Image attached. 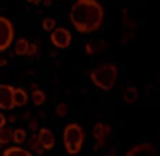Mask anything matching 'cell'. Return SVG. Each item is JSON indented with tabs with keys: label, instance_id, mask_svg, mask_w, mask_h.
I'll return each mask as SVG.
<instances>
[{
	"label": "cell",
	"instance_id": "6da1fadb",
	"mask_svg": "<svg viewBox=\"0 0 160 156\" xmlns=\"http://www.w3.org/2000/svg\"><path fill=\"white\" fill-rule=\"evenodd\" d=\"M69 20L79 34H93L101 29L105 8L98 0H76L69 10Z\"/></svg>",
	"mask_w": 160,
	"mask_h": 156
},
{
	"label": "cell",
	"instance_id": "7a4b0ae2",
	"mask_svg": "<svg viewBox=\"0 0 160 156\" xmlns=\"http://www.w3.org/2000/svg\"><path fill=\"white\" fill-rule=\"evenodd\" d=\"M120 77V71L113 62H103L89 72V79L96 87L103 91H111L116 86Z\"/></svg>",
	"mask_w": 160,
	"mask_h": 156
},
{
	"label": "cell",
	"instance_id": "3957f363",
	"mask_svg": "<svg viewBox=\"0 0 160 156\" xmlns=\"http://www.w3.org/2000/svg\"><path fill=\"white\" fill-rule=\"evenodd\" d=\"M62 144L69 156H78L84 144V129L78 123H69L62 129Z\"/></svg>",
	"mask_w": 160,
	"mask_h": 156
},
{
	"label": "cell",
	"instance_id": "277c9868",
	"mask_svg": "<svg viewBox=\"0 0 160 156\" xmlns=\"http://www.w3.org/2000/svg\"><path fill=\"white\" fill-rule=\"evenodd\" d=\"M14 37H15L14 24L7 17L0 15V52L7 50L8 47L14 44Z\"/></svg>",
	"mask_w": 160,
	"mask_h": 156
},
{
	"label": "cell",
	"instance_id": "5b68a950",
	"mask_svg": "<svg viewBox=\"0 0 160 156\" xmlns=\"http://www.w3.org/2000/svg\"><path fill=\"white\" fill-rule=\"evenodd\" d=\"M49 40L56 49H68L71 45V32L66 27H56L51 32Z\"/></svg>",
	"mask_w": 160,
	"mask_h": 156
},
{
	"label": "cell",
	"instance_id": "8992f818",
	"mask_svg": "<svg viewBox=\"0 0 160 156\" xmlns=\"http://www.w3.org/2000/svg\"><path fill=\"white\" fill-rule=\"evenodd\" d=\"M125 156H158V149L153 143L143 141V143H138V144L132 146Z\"/></svg>",
	"mask_w": 160,
	"mask_h": 156
},
{
	"label": "cell",
	"instance_id": "52a82bcc",
	"mask_svg": "<svg viewBox=\"0 0 160 156\" xmlns=\"http://www.w3.org/2000/svg\"><path fill=\"white\" fill-rule=\"evenodd\" d=\"M111 134V126L106 123H96L93 126V138L94 143H96V148H101L105 146V143L108 139V136Z\"/></svg>",
	"mask_w": 160,
	"mask_h": 156
},
{
	"label": "cell",
	"instance_id": "ba28073f",
	"mask_svg": "<svg viewBox=\"0 0 160 156\" xmlns=\"http://www.w3.org/2000/svg\"><path fill=\"white\" fill-rule=\"evenodd\" d=\"M37 143L42 146L44 151H51L56 146V138H54V133L47 128H41L37 133Z\"/></svg>",
	"mask_w": 160,
	"mask_h": 156
},
{
	"label": "cell",
	"instance_id": "9c48e42d",
	"mask_svg": "<svg viewBox=\"0 0 160 156\" xmlns=\"http://www.w3.org/2000/svg\"><path fill=\"white\" fill-rule=\"evenodd\" d=\"M12 91H14L12 86L0 84V109H5V111L14 109V104H12Z\"/></svg>",
	"mask_w": 160,
	"mask_h": 156
},
{
	"label": "cell",
	"instance_id": "30bf717a",
	"mask_svg": "<svg viewBox=\"0 0 160 156\" xmlns=\"http://www.w3.org/2000/svg\"><path fill=\"white\" fill-rule=\"evenodd\" d=\"M29 102V94L24 87H14L12 91V104L14 107H24Z\"/></svg>",
	"mask_w": 160,
	"mask_h": 156
},
{
	"label": "cell",
	"instance_id": "8fae6325",
	"mask_svg": "<svg viewBox=\"0 0 160 156\" xmlns=\"http://www.w3.org/2000/svg\"><path fill=\"white\" fill-rule=\"evenodd\" d=\"M2 156H36L32 153V151H29V149H25L22 148V146H8V148L3 149V153Z\"/></svg>",
	"mask_w": 160,
	"mask_h": 156
},
{
	"label": "cell",
	"instance_id": "7c38bea8",
	"mask_svg": "<svg viewBox=\"0 0 160 156\" xmlns=\"http://www.w3.org/2000/svg\"><path fill=\"white\" fill-rule=\"evenodd\" d=\"M14 52L15 55H27V47H29V40L25 37H20L14 42Z\"/></svg>",
	"mask_w": 160,
	"mask_h": 156
},
{
	"label": "cell",
	"instance_id": "4fadbf2b",
	"mask_svg": "<svg viewBox=\"0 0 160 156\" xmlns=\"http://www.w3.org/2000/svg\"><path fill=\"white\" fill-rule=\"evenodd\" d=\"M25 141H27V131H25L24 128L12 129V143H15L17 146H20Z\"/></svg>",
	"mask_w": 160,
	"mask_h": 156
},
{
	"label": "cell",
	"instance_id": "5bb4252c",
	"mask_svg": "<svg viewBox=\"0 0 160 156\" xmlns=\"http://www.w3.org/2000/svg\"><path fill=\"white\" fill-rule=\"evenodd\" d=\"M8 143H12V129L5 124L0 128V146H7Z\"/></svg>",
	"mask_w": 160,
	"mask_h": 156
},
{
	"label": "cell",
	"instance_id": "9a60e30c",
	"mask_svg": "<svg viewBox=\"0 0 160 156\" xmlns=\"http://www.w3.org/2000/svg\"><path fill=\"white\" fill-rule=\"evenodd\" d=\"M137 99H138L137 87H127V89H125V92H123V101L125 102H127V104H133V102H137Z\"/></svg>",
	"mask_w": 160,
	"mask_h": 156
},
{
	"label": "cell",
	"instance_id": "2e32d148",
	"mask_svg": "<svg viewBox=\"0 0 160 156\" xmlns=\"http://www.w3.org/2000/svg\"><path fill=\"white\" fill-rule=\"evenodd\" d=\"M46 99H47V96L42 89H34L32 91V102L36 104V106H42V104L46 102Z\"/></svg>",
	"mask_w": 160,
	"mask_h": 156
},
{
	"label": "cell",
	"instance_id": "e0dca14e",
	"mask_svg": "<svg viewBox=\"0 0 160 156\" xmlns=\"http://www.w3.org/2000/svg\"><path fill=\"white\" fill-rule=\"evenodd\" d=\"M56 27H58V20L56 19H52V17H44V19H42V30L52 32Z\"/></svg>",
	"mask_w": 160,
	"mask_h": 156
},
{
	"label": "cell",
	"instance_id": "ac0fdd59",
	"mask_svg": "<svg viewBox=\"0 0 160 156\" xmlns=\"http://www.w3.org/2000/svg\"><path fill=\"white\" fill-rule=\"evenodd\" d=\"M68 111H69V107H68L66 102H59L58 106H56V116H58V118H64V116H68Z\"/></svg>",
	"mask_w": 160,
	"mask_h": 156
},
{
	"label": "cell",
	"instance_id": "d6986e66",
	"mask_svg": "<svg viewBox=\"0 0 160 156\" xmlns=\"http://www.w3.org/2000/svg\"><path fill=\"white\" fill-rule=\"evenodd\" d=\"M37 52H39V45L36 42H29V47H27V55L29 57H37Z\"/></svg>",
	"mask_w": 160,
	"mask_h": 156
},
{
	"label": "cell",
	"instance_id": "ffe728a7",
	"mask_svg": "<svg viewBox=\"0 0 160 156\" xmlns=\"http://www.w3.org/2000/svg\"><path fill=\"white\" fill-rule=\"evenodd\" d=\"M37 128H39L37 121H36V119H32L31 123H29V129H32V131H37Z\"/></svg>",
	"mask_w": 160,
	"mask_h": 156
},
{
	"label": "cell",
	"instance_id": "44dd1931",
	"mask_svg": "<svg viewBox=\"0 0 160 156\" xmlns=\"http://www.w3.org/2000/svg\"><path fill=\"white\" fill-rule=\"evenodd\" d=\"M5 124H7V119H5V116H3L2 112H0V128L5 126Z\"/></svg>",
	"mask_w": 160,
	"mask_h": 156
},
{
	"label": "cell",
	"instance_id": "7402d4cb",
	"mask_svg": "<svg viewBox=\"0 0 160 156\" xmlns=\"http://www.w3.org/2000/svg\"><path fill=\"white\" fill-rule=\"evenodd\" d=\"M29 3H31V5H39V3L42 2V0H27Z\"/></svg>",
	"mask_w": 160,
	"mask_h": 156
},
{
	"label": "cell",
	"instance_id": "603a6c76",
	"mask_svg": "<svg viewBox=\"0 0 160 156\" xmlns=\"http://www.w3.org/2000/svg\"><path fill=\"white\" fill-rule=\"evenodd\" d=\"M3 66H7V59H2V57H0V67H3Z\"/></svg>",
	"mask_w": 160,
	"mask_h": 156
},
{
	"label": "cell",
	"instance_id": "cb8c5ba5",
	"mask_svg": "<svg viewBox=\"0 0 160 156\" xmlns=\"http://www.w3.org/2000/svg\"><path fill=\"white\" fill-rule=\"evenodd\" d=\"M52 2H54V0H42L41 3H44V5H51V3H52Z\"/></svg>",
	"mask_w": 160,
	"mask_h": 156
},
{
	"label": "cell",
	"instance_id": "d4e9b609",
	"mask_svg": "<svg viewBox=\"0 0 160 156\" xmlns=\"http://www.w3.org/2000/svg\"><path fill=\"white\" fill-rule=\"evenodd\" d=\"M0 12H2V8H0Z\"/></svg>",
	"mask_w": 160,
	"mask_h": 156
}]
</instances>
